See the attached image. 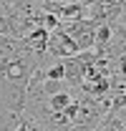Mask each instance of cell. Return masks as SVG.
<instances>
[{"instance_id":"6da1fadb","label":"cell","mask_w":126,"mask_h":131,"mask_svg":"<svg viewBox=\"0 0 126 131\" xmlns=\"http://www.w3.org/2000/svg\"><path fill=\"white\" fill-rule=\"evenodd\" d=\"M71 103H73V101H71V93H68V91H61V93H56V96L48 98V111H53V114H63Z\"/></svg>"},{"instance_id":"7a4b0ae2","label":"cell","mask_w":126,"mask_h":131,"mask_svg":"<svg viewBox=\"0 0 126 131\" xmlns=\"http://www.w3.org/2000/svg\"><path fill=\"white\" fill-rule=\"evenodd\" d=\"M0 38H3V35H0Z\"/></svg>"}]
</instances>
